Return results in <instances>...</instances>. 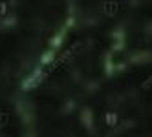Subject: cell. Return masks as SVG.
Segmentation results:
<instances>
[{
  "mask_svg": "<svg viewBox=\"0 0 152 137\" xmlns=\"http://www.w3.org/2000/svg\"><path fill=\"white\" fill-rule=\"evenodd\" d=\"M119 6L117 2H104V4H101V11L106 15V17H114V15H117L119 13Z\"/></svg>",
  "mask_w": 152,
  "mask_h": 137,
  "instance_id": "1",
  "label": "cell"
},
{
  "mask_svg": "<svg viewBox=\"0 0 152 137\" xmlns=\"http://www.w3.org/2000/svg\"><path fill=\"white\" fill-rule=\"evenodd\" d=\"M7 11H9V4L7 2H0V17L7 15Z\"/></svg>",
  "mask_w": 152,
  "mask_h": 137,
  "instance_id": "4",
  "label": "cell"
},
{
  "mask_svg": "<svg viewBox=\"0 0 152 137\" xmlns=\"http://www.w3.org/2000/svg\"><path fill=\"white\" fill-rule=\"evenodd\" d=\"M117 123V115L115 113H106V124L108 126H114Z\"/></svg>",
  "mask_w": 152,
  "mask_h": 137,
  "instance_id": "3",
  "label": "cell"
},
{
  "mask_svg": "<svg viewBox=\"0 0 152 137\" xmlns=\"http://www.w3.org/2000/svg\"><path fill=\"white\" fill-rule=\"evenodd\" d=\"M9 113L7 112H4V110H0V128H6V126L9 124Z\"/></svg>",
  "mask_w": 152,
  "mask_h": 137,
  "instance_id": "2",
  "label": "cell"
}]
</instances>
